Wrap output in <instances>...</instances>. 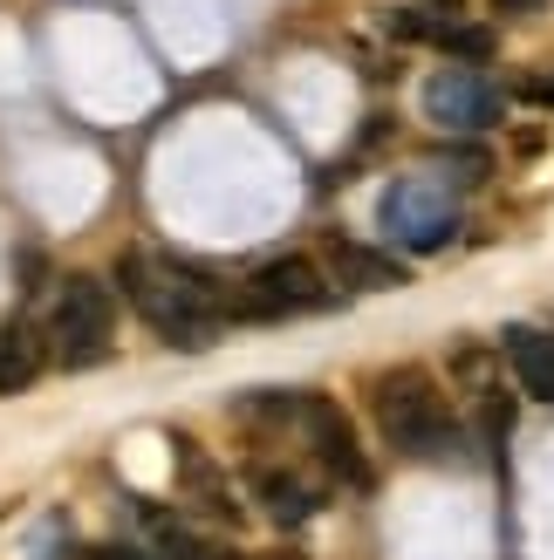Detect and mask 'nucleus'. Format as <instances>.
Wrapping results in <instances>:
<instances>
[{
  "instance_id": "f257e3e1",
  "label": "nucleus",
  "mask_w": 554,
  "mask_h": 560,
  "mask_svg": "<svg viewBox=\"0 0 554 560\" xmlns=\"http://www.w3.org/2000/svg\"><path fill=\"white\" fill-rule=\"evenodd\" d=\"M117 288L172 349H212L219 328H227L219 288H206L199 267L164 260V254H151V246H124L117 254Z\"/></svg>"
},
{
  "instance_id": "f03ea898",
  "label": "nucleus",
  "mask_w": 554,
  "mask_h": 560,
  "mask_svg": "<svg viewBox=\"0 0 554 560\" xmlns=\"http://www.w3.org/2000/svg\"><path fill=\"white\" fill-rule=\"evenodd\" d=\"M370 410H377V431L397 458H418V465H459L465 458V431L446 404V389H438L418 362L383 370L370 383Z\"/></svg>"
},
{
  "instance_id": "7ed1b4c3",
  "label": "nucleus",
  "mask_w": 554,
  "mask_h": 560,
  "mask_svg": "<svg viewBox=\"0 0 554 560\" xmlns=\"http://www.w3.org/2000/svg\"><path fill=\"white\" fill-rule=\"evenodd\" d=\"M377 233L404 246V254H438V246L459 240V191L452 178H431V172H411L391 178V191L377 199Z\"/></svg>"
},
{
  "instance_id": "20e7f679",
  "label": "nucleus",
  "mask_w": 554,
  "mask_h": 560,
  "mask_svg": "<svg viewBox=\"0 0 554 560\" xmlns=\"http://www.w3.org/2000/svg\"><path fill=\"white\" fill-rule=\"evenodd\" d=\"M109 349H117V301H109V288L90 273L62 280L55 315H48V355L62 370H96V362H109Z\"/></svg>"
},
{
  "instance_id": "39448f33",
  "label": "nucleus",
  "mask_w": 554,
  "mask_h": 560,
  "mask_svg": "<svg viewBox=\"0 0 554 560\" xmlns=\"http://www.w3.org/2000/svg\"><path fill=\"white\" fill-rule=\"evenodd\" d=\"M315 307H336V280H328V267H315L309 254H274V260H261L240 280L233 315H246V322H295V315H315Z\"/></svg>"
},
{
  "instance_id": "423d86ee",
  "label": "nucleus",
  "mask_w": 554,
  "mask_h": 560,
  "mask_svg": "<svg viewBox=\"0 0 554 560\" xmlns=\"http://www.w3.org/2000/svg\"><path fill=\"white\" fill-rule=\"evenodd\" d=\"M295 424L309 431V452H315V465H322L336 486H349V492H363V486H370L363 438H356L349 410H343L336 397H322V389H301V410H295Z\"/></svg>"
},
{
  "instance_id": "0eeeda50",
  "label": "nucleus",
  "mask_w": 554,
  "mask_h": 560,
  "mask_svg": "<svg viewBox=\"0 0 554 560\" xmlns=\"http://www.w3.org/2000/svg\"><path fill=\"white\" fill-rule=\"evenodd\" d=\"M425 117L438 130H459V137H480L500 124V90L493 75L473 62H452V69H431L425 75Z\"/></svg>"
},
{
  "instance_id": "6e6552de",
  "label": "nucleus",
  "mask_w": 554,
  "mask_h": 560,
  "mask_svg": "<svg viewBox=\"0 0 554 560\" xmlns=\"http://www.w3.org/2000/svg\"><path fill=\"white\" fill-rule=\"evenodd\" d=\"M254 499L274 526H301V520L322 513V486L295 465H254Z\"/></svg>"
},
{
  "instance_id": "1a4fd4ad",
  "label": "nucleus",
  "mask_w": 554,
  "mask_h": 560,
  "mask_svg": "<svg viewBox=\"0 0 554 560\" xmlns=\"http://www.w3.org/2000/svg\"><path fill=\"white\" fill-rule=\"evenodd\" d=\"M328 280L349 294H391L404 288V260H391L383 246H363V240H328Z\"/></svg>"
},
{
  "instance_id": "9d476101",
  "label": "nucleus",
  "mask_w": 554,
  "mask_h": 560,
  "mask_svg": "<svg viewBox=\"0 0 554 560\" xmlns=\"http://www.w3.org/2000/svg\"><path fill=\"white\" fill-rule=\"evenodd\" d=\"M500 355H507V370H513V383H520V397L554 404V335H547V328L513 322V328L500 335Z\"/></svg>"
},
{
  "instance_id": "9b49d317",
  "label": "nucleus",
  "mask_w": 554,
  "mask_h": 560,
  "mask_svg": "<svg viewBox=\"0 0 554 560\" xmlns=\"http://www.w3.org/2000/svg\"><path fill=\"white\" fill-rule=\"evenodd\" d=\"M48 362H55L48 355V328L27 322V315H14L8 328H0V397H21V389L48 370Z\"/></svg>"
},
{
  "instance_id": "f8f14e48",
  "label": "nucleus",
  "mask_w": 554,
  "mask_h": 560,
  "mask_svg": "<svg viewBox=\"0 0 554 560\" xmlns=\"http://www.w3.org/2000/svg\"><path fill=\"white\" fill-rule=\"evenodd\" d=\"M130 506H137V526H145V540H151L158 560H227V553L199 534V526L178 520V513H164L158 499H130Z\"/></svg>"
},
{
  "instance_id": "ddd939ff",
  "label": "nucleus",
  "mask_w": 554,
  "mask_h": 560,
  "mask_svg": "<svg viewBox=\"0 0 554 560\" xmlns=\"http://www.w3.org/2000/svg\"><path fill=\"white\" fill-rule=\"evenodd\" d=\"M76 560H158L151 547H117V540H109V547H82Z\"/></svg>"
},
{
  "instance_id": "4468645a",
  "label": "nucleus",
  "mask_w": 554,
  "mask_h": 560,
  "mask_svg": "<svg viewBox=\"0 0 554 560\" xmlns=\"http://www.w3.org/2000/svg\"><path fill=\"white\" fill-rule=\"evenodd\" d=\"M534 8H547V0H493V14H507V21H520V14H534Z\"/></svg>"
}]
</instances>
